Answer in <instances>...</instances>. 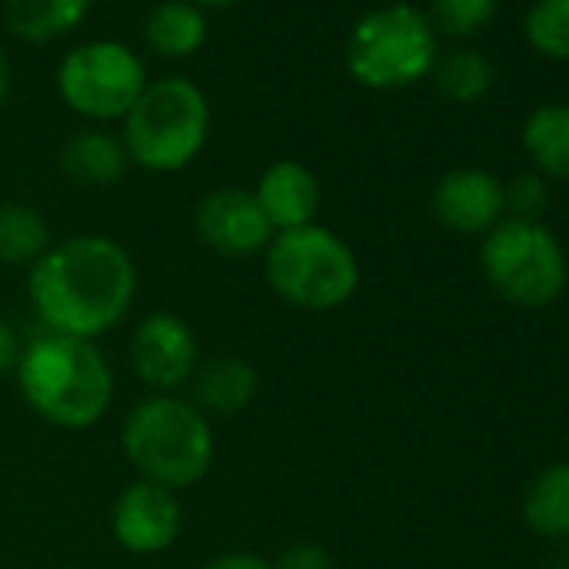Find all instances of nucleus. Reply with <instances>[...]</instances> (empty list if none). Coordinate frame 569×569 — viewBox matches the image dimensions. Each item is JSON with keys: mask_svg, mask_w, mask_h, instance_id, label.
I'll use <instances>...</instances> for the list:
<instances>
[{"mask_svg": "<svg viewBox=\"0 0 569 569\" xmlns=\"http://www.w3.org/2000/svg\"><path fill=\"white\" fill-rule=\"evenodd\" d=\"M134 296V258L108 234H74L58 241L28 274V299L44 332L88 342L121 326Z\"/></svg>", "mask_w": 569, "mask_h": 569, "instance_id": "nucleus-1", "label": "nucleus"}, {"mask_svg": "<svg viewBox=\"0 0 569 569\" xmlns=\"http://www.w3.org/2000/svg\"><path fill=\"white\" fill-rule=\"evenodd\" d=\"M14 372L28 409L58 429L98 426L114 399L111 366L88 339L41 332L21 346Z\"/></svg>", "mask_w": 569, "mask_h": 569, "instance_id": "nucleus-2", "label": "nucleus"}, {"mask_svg": "<svg viewBox=\"0 0 569 569\" xmlns=\"http://www.w3.org/2000/svg\"><path fill=\"white\" fill-rule=\"evenodd\" d=\"M121 452L138 479L171 492L198 486L214 466L211 419L184 396H148L121 422Z\"/></svg>", "mask_w": 569, "mask_h": 569, "instance_id": "nucleus-3", "label": "nucleus"}, {"mask_svg": "<svg viewBox=\"0 0 569 569\" xmlns=\"http://www.w3.org/2000/svg\"><path fill=\"white\" fill-rule=\"evenodd\" d=\"M261 258L268 289L302 312H336L349 306L362 281L352 244L319 221L278 231Z\"/></svg>", "mask_w": 569, "mask_h": 569, "instance_id": "nucleus-4", "label": "nucleus"}, {"mask_svg": "<svg viewBox=\"0 0 569 569\" xmlns=\"http://www.w3.org/2000/svg\"><path fill=\"white\" fill-rule=\"evenodd\" d=\"M121 124V141L131 164L154 174H174L208 144L211 104L191 78L168 74L148 81Z\"/></svg>", "mask_w": 569, "mask_h": 569, "instance_id": "nucleus-5", "label": "nucleus"}, {"mask_svg": "<svg viewBox=\"0 0 569 569\" xmlns=\"http://www.w3.org/2000/svg\"><path fill=\"white\" fill-rule=\"evenodd\" d=\"M436 61V28L412 4H382L362 14L346 41V71L369 91L412 88L432 74Z\"/></svg>", "mask_w": 569, "mask_h": 569, "instance_id": "nucleus-6", "label": "nucleus"}, {"mask_svg": "<svg viewBox=\"0 0 569 569\" xmlns=\"http://www.w3.org/2000/svg\"><path fill=\"white\" fill-rule=\"evenodd\" d=\"M479 268L489 289L516 309H546L562 299L569 261L542 221L502 218L479 244Z\"/></svg>", "mask_w": 569, "mask_h": 569, "instance_id": "nucleus-7", "label": "nucleus"}, {"mask_svg": "<svg viewBox=\"0 0 569 569\" xmlns=\"http://www.w3.org/2000/svg\"><path fill=\"white\" fill-rule=\"evenodd\" d=\"M144 88V61L124 41L101 38L78 44L58 68L61 101L88 121H124Z\"/></svg>", "mask_w": 569, "mask_h": 569, "instance_id": "nucleus-8", "label": "nucleus"}, {"mask_svg": "<svg viewBox=\"0 0 569 569\" xmlns=\"http://www.w3.org/2000/svg\"><path fill=\"white\" fill-rule=\"evenodd\" d=\"M128 359L134 376L154 396H178L198 369V336L188 319L174 312L144 316L128 342Z\"/></svg>", "mask_w": 569, "mask_h": 569, "instance_id": "nucleus-9", "label": "nucleus"}, {"mask_svg": "<svg viewBox=\"0 0 569 569\" xmlns=\"http://www.w3.org/2000/svg\"><path fill=\"white\" fill-rule=\"evenodd\" d=\"M194 234L198 241L221 254V258H254L264 254L271 244L274 231L258 208L254 194L248 188H211L198 204H194Z\"/></svg>", "mask_w": 569, "mask_h": 569, "instance_id": "nucleus-10", "label": "nucleus"}, {"mask_svg": "<svg viewBox=\"0 0 569 569\" xmlns=\"http://www.w3.org/2000/svg\"><path fill=\"white\" fill-rule=\"evenodd\" d=\"M111 536L131 556H158L171 549L181 536V502L178 492L134 479L111 506Z\"/></svg>", "mask_w": 569, "mask_h": 569, "instance_id": "nucleus-11", "label": "nucleus"}, {"mask_svg": "<svg viewBox=\"0 0 569 569\" xmlns=\"http://www.w3.org/2000/svg\"><path fill=\"white\" fill-rule=\"evenodd\" d=\"M429 208L432 218L456 234H486L506 218L502 181L486 168H452L436 181Z\"/></svg>", "mask_w": 569, "mask_h": 569, "instance_id": "nucleus-12", "label": "nucleus"}, {"mask_svg": "<svg viewBox=\"0 0 569 569\" xmlns=\"http://www.w3.org/2000/svg\"><path fill=\"white\" fill-rule=\"evenodd\" d=\"M251 194H254L258 208L264 211L274 234L316 224L319 208H322V184H319L316 171L292 158L271 161L261 171Z\"/></svg>", "mask_w": 569, "mask_h": 569, "instance_id": "nucleus-13", "label": "nucleus"}, {"mask_svg": "<svg viewBox=\"0 0 569 569\" xmlns=\"http://www.w3.org/2000/svg\"><path fill=\"white\" fill-rule=\"evenodd\" d=\"M191 406L201 409L208 419H228L244 412L258 399V369L238 356H214L208 362H198L191 376Z\"/></svg>", "mask_w": 569, "mask_h": 569, "instance_id": "nucleus-14", "label": "nucleus"}, {"mask_svg": "<svg viewBox=\"0 0 569 569\" xmlns=\"http://www.w3.org/2000/svg\"><path fill=\"white\" fill-rule=\"evenodd\" d=\"M131 168V158L124 151V141L101 128H84L71 134L61 148V171L74 184L88 188H108L118 184Z\"/></svg>", "mask_w": 569, "mask_h": 569, "instance_id": "nucleus-15", "label": "nucleus"}, {"mask_svg": "<svg viewBox=\"0 0 569 569\" xmlns=\"http://www.w3.org/2000/svg\"><path fill=\"white\" fill-rule=\"evenodd\" d=\"M208 41V18L191 0H161L144 18V44L168 61L191 58Z\"/></svg>", "mask_w": 569, "mask_h": 569, "instance_id": "nucleus-16", "label": "nucleus"}, {"mask_svg": "<svg viewBox=\"0 0 569 569\" xmlns=\"http://www.w3.org/2000/svg\"><path fill=\"white\" fill-rule=\"evenodd\" d=\"M522 522L549 542L569 539V462L542 466L522 492Z\"/></svg>", "mask_w": 569, "mask_h": 569, "instance_id": "nucleus-17", "label": "nucleus"}, {"mask_svg": "<svg viewBox=\"0 0 569 569\" xmlns=\"http://www.w3.org/2000/svg\"><path fill=\"white\" fill-rule=\"evenodd\" d=\"M91 11V0H4V21L24 44L68 38Z\"/></svg>", "mask_w": 569, "mask_h": 569, "instance_id": "nucleus-18", "label": "nucleus"}, {"mask_svg": "<svg viewBox=\"0 0 569 569\" xmlns=\"http://www.w3.org/2000/svg\"><path fill=\"white\" fill-rule=\"evenodd\" d=\"M522 148L546 181H569V104L532 108L522 121Z\"/></svg>", "mask_w": 569, "mask_h": 569, "instance_id": "nucleus-19", "label": "nucleus"}, {"mask_svg": "<svg viewBox=\"0 0 569 569\" xmlns=\"http://www.w3.org/2000/svg\"><path fill=\"white\" fill-rule=\"evenodd\" d=\"M51 244H54L51 224L38 208L24 201L0 204V264L34 268Z\"/></svg>", "mask_w": 569, "mask_h": 569, "instance_id": "nucleus-20", "label": "nucleus"}, {"mask_svg": "<svg viewBox=\"0 0 569 569\" xmlns=\"http://www.w3.org/2000/svg\"><path fill=\"white\" fill-rule=\"evenodd\" d=\"M432 78H436V88H439V94L446 101L476 104L492 88V64L472 48H456V51H449L446 58L436 61Z\"/></svg>", "mask_w": 569, "mask_h": 569, "instance_id": "nucleus-21", "label": "nucleus"}, {"mask_svg": "<svg viewBox=\"0 0 569 569\" xmlns=\"http://www.w3.org/2000/svg\"><path fill=\"white\" fill-rule=\"evenodd\" d=\"M522 34L536 54L569 61V0H532Z\"/></svg>", "mask_w": 569, "mask_h": 569, "instance_id": "nucleus-22", "label": "nucleus"}, {"mask_svg": "<svg viewBox=\"0 0 569 569\" xmlns=\"http://www.w3.org/2000/svg\"><path fill=\"white\" fill-rule=\"evenodd\" d=\"M499 0H429V21L436 34L472 38L492 24Z\"/></svg>", "mask_w": 569, "mask_h": 569, "instance_id": "nucleus-23", "label": "nucleus"}, {"mask_svg": "<svg viewBox=\"0 0 569 569\" xmlns=\"http://www.w3.org/2000/svg\"><path fill=\"white\" fill-rule=\"evenodd\" d=\"M502 201L506 218L542 221V214L549 211V181L539 171H522L509 184H502Z\"/></svg>", "mask_w": 569, "mask_h": 569, "instance_id": "nucleus-24", "label": "nucleus"}, {"mask_svg": "<svg viewBox=\"0 0 569 569\" xmlns=\"http://www.w3.org/2000/svg\"><path fill=\"white\" fill-rule=\"evenodd\" d=\"M271 569H336V559L322 542L296 539L271 559Z\"/></svg>", "mask_w": 569, "mask_h": 569, "instance_id": "nucleus-25", "label": "nucleus"}, {"mask_svg": "<svg viewBox=\"0 0 569 569\" xmlns=\"http://www.w3.org/2000/svg\"><path fill=\"white\" fill-rule=\"evenodd\" d=\"M201 569H271V559H264L258 552L234 549V552H221V556L208 559Z\"/></svg>", "mask_w": 569, "mask_h": 569, "instance_id": "nucleus-26", "label": "nucleus"}, {"mask_svg": "<svg viewBox=\"0 0 569 569\" xmlns=\"http://www.w3.org/2000/svg\"><path fill=\"white\" fill-rule=\"evenodd\" d=\"M18 359H21V342L14 336V329L0 319V376L11 372L18 366Z\"/></svg>", "mask_w": 569, "mask_h": 569, "instance_id": "nucleus-27", "label": "nucleus"}, {"mask_svg": "<svg viewBox=\"0 0 569 569\" xmlns=\"http://www.w3.org/2000/svg\"><path fill=\"white\" fill-rule=\"evenodd\" d=\"M8 94H11V61L4 51H0V111L8 104Z\"/></svg>", "mask_w": 569, "mask_h": 569, "instance_id": "nucleus-28", "label": "nucleus"}, {"mask_svg": "<svg viewBox=\"0 0 569 569\" xmlns=\"http://www.w3.org/2000/svg\"><path fill=\"white\" fill-rule=\"evenodd\" d=\"M191 4H198L201 11H208V8H234V4H241V0H191Z\"/></svg>", "mask_w": 569, "mask_h": 569, "instance_id": "nucleus-29", "label": "nucleus"}]
</instances>
